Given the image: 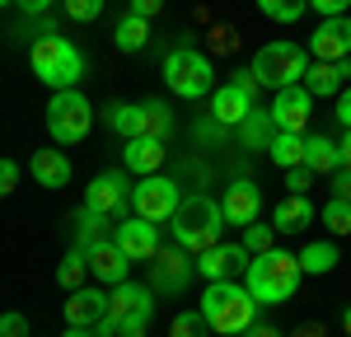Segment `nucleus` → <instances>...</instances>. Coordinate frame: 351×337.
<instances>
[{
    "label": "nucleus",
    "mask_w": 351,
    "mask_h": 337,
    "mask_svg": "<svg viewBox=\"0 0 351 337\" xmlns=\"http://www.w3.org/2000/svg\"><path fill=\"white\" fill-rule=\"evenodd\" d=\"M99 319H108V290L104 286H80L66 295V323L71 328H94Z\"/></svg>",
    "instance_id": "nucleus-17"
},
{
    "label": "nucleus",
    "mask_w": 351,
    "mask_h": 337,
    "mask_svg": "<svg viewBox=\"0 0 351 337\" xmlns=\"http://www.w3.org/2000/svg\"><path fill=\"white\" fill-rule=\"evenodd\" d=\"M14 5H19V10H24L28 19H43V14H47V10H52V0H14Z\"/></svg>",
    "instance_id": "nucleus-43"
},
{
    "label": "nucleus",
    "mask_w": 351,
    "mask_h": 337,
    "mask_svg": "<svg viewBox=\"0 0 351 337\" xmlns=\"http://www.w3.org/2000/svg\"><path fill=\"white\" fill-rule=\"evenodd\" d=\"M89 253L84 249H66V258L56 262V281L66 286V290H80V286H89Z\"/></svg>",
    "instance_id": "nucleus-31"
},
{
    "label": "nucleus",
    "mask_w": 351,
    "mask_h": 337,
    "mask_svg": "<svg viewBox=\"0 0 351 337\" xmlns=\"http://www.w3.org/2000/svg\"><path fill=\"white\" fill-rule=\"evenodd\" d=\"M314 178H319V173H314V168L309 164H300V168H286V192H309V188H314Z\"/></svg>",
    "instance_id": "nucleus-38"
},
{
    "label": "nucleus",
    "mask_w": 351,
    "mask_h": 337,
    "mask_svg": "<svg viewBox=\"0 0 351 337\" xmlns=\"http://www.w3.org/2000/svg\"><path fill=\"white\" fill-rule=\"evenodd\" d=\"M122 164L132 168V173H141V178L160 173V168H164V140H155V136H132L127 145H122Z\"/></svg>",
    "instance_id": "nucleus-23"
},
{
    "label": "nucleus",
    "mask_w": 351,
    "mask_h": 337,
    "mask_svg": "<svg viewBox=\"0 0 351 337\" xmlns=\"http://www.w3.org/2000/svg\"><path fill=\"white\" fill-rule=\"evenodd\" d=\"M117 244H122V253H127L132 262H150V258L164 249L160 244V225L145 221V216H132V221L117 225Z\"/></svg>",
    "instance_id": "nucleus-16"
},
{
    "label": "nucleus",
    "mask_w": 351,
    "mask_h": 337,
    "mask_svg": "<svg viewBox=\"0 0 351 337\" xmlns=\"http://www.w3.org/2000/svg\"><path fill=\"white\" fill-rule=\"evenodd\" d=\"M267 155L276 168H300L304 164V132H276Z\"/></svg>",
    "instance_id": "nucleus-30"
},
{
    "label": "nucleus",
    "mask_w": 351,
    "mask_h": 337,
    "mask_svg": "<svg viewBox=\"0 0 351 337\" xmlns=\"http://www.w3.org/2000/svg\"><path fill=\"white\" fill-rule=\"evenodd\" d=\"M0 337H28V319L19 314V309L0 314Z\"/></svg>",
    "instance_id": "nucleus-39"
},
{
    "label": "nucleus",
    "mask_w": 351,
    "mask_h": 337,
    "mask_svg": "<svg viewBox=\"0 0 351 337\" xmlns=\"http://www.w3.org/2000/svg\"><path fill=\"white\" fill-rule=\"evenodd\" d=\"M347 75H351V61H314L309 66V75H304V89L319 99V94H332V99H342V89H347Z\"/></svg>",
    "instance_id": "nucleus-24"
},
{
    "label": "nucleus",
    "mask_w": 351,
    "mask_h": 337,
    "mask_svg": "<svg viewBox=\"0 0 351 337\" xmlns=\"http://www.w3.org/2000/svg\"><path fill=\"white\" fill-rule=\"evenodd\" d=\"M337 145H342V164L351 168V132H342V136H337Z\"/></svg>",
    "instance_id": "nucleus-49"
},
{
    "label": "nucleus",
    "mask_w": 351,
    "mask_h": 337,
    "mask_svg": "<svg viewBox=\"0 0 351 337\" xmlns=\"http://www.w3.org/2000/svg\"><path fill=\"white\" fill-rule=\"evenodd\" d=\"M108 239H117V225H112V216L94 211V206H80V211H75V249L94 253L99 244H108Z\"/></svg>",
    "instance_id": "nucleus-21"
},
{
    "label": "nucleus",
    "mask_w": 351,
    "mask_h": 337,
    "mask_svg": "<svg viewBox=\"0 0 351 337\" xmlns=\"http://www.w3.org/2000/svg\"><path fill=\"white\" fill-rule=\"evenodd\" d=\"M192 272H197V262H192V253L183 244H164L155 258H150V286H155V295H183L188 290Z\"/></svg>",
    "instance_id": "nucleus-8"
},
{
    "label": "nucleus",
    "mask_w": 351,
    "mask_h": 337,
    "mask_svg": "<svg viewBox=\"0 0 351 337\" xmlns=\"http://www.w3.org/2000/svg\"><path fill=\"white\" fill-rule=\"evenodd\" d=\"M271 234H276V229H271V225H263V221H253L248 225V229H243V249L253 253V258H258V253H267V249H276V244H271Z\"/></svg>",
    "instance_id": "nucleus-36"
},
{
    "label": "nucleus",
    "mask_w": 351,
    "mask_h": 337,
    "mask_svg": "<svg viewBox=\"0 0 351 337\" xmlns=\"http://www.w3.org/2000/svg\"><path fill=\"white\" fill-rule=\"evenodd\" d=\"M309 66H314V56L309 47H295V42H263L258 52H253V80L263 84V89H291V84H304L309 75Z\"/></svg>",
    "instance_id": "nucleus-4"
},
{
    "label": "nucleus",
    "mask_w": 351,
    "mask_h": 337,
    "mask_svg": "<svg viewBox=\"0 0 351 337\" xmlns=\"http://www.w3.org/2000/svg\"><path fill=\"white\" fill-rule=\"evenodd\" d=\"M173 244H183L188 253H206L220 244V229H225V206L211 197H183V206L173 211Z\"/></svg>",
    "instance_id": "nucleus-3"
},
{
    "label": "nucleus",
    "mask_w": 351,
    "mask_h": 337,
    "mask_svg": "<svg viewBox=\"0 0 351 337\" xmlns=\"http://www.w3.org/2000/svg\"><path fill=\"white\" fill-rule=\"evenodd\" d=\"M127 267H132V258L122 253V244H117V239H108V244H99V249L89 253V277L104 281L108 290L127 281Z\"/></svg>",
    "instance_id": "nucleus-19"
},
{
    "label": "nucleus",
    "mask_w": 351,
    "mask_h": 337,
    "mask_svg": "<svg viewBox=\"0 0 351 337\" xmlns=\"http://www.w3.org/2000/svg\"><path fill=\"white\" fill-rule=\"evenodd\" d=\"M164 84H169V94H178V99H211V89H216V66L202 52H192V47H178V52L164 56Z\"/></svg>",
    "instance_id": "nucleus-6"
},
{
    "label": "nucleus",
    "mask_w": 351,
    "mask_h": 337,
    "mask_svg": "<svg viewBox=\"0 0 351 337\" xmlns=\"http://www.w3.org/2000/svg\"><path fill=\"white\" fill-rule=\"evenodd\" d=\"M141 136H155V140L173 136V108L164 99H145L141 103Z\"/></svg>",
    "instance_id": "nucleus-28"
},
{
    "label": "nucleus",
    "mask_w": 351,
    "mask_h": 337,
    "mask_svg": "<svg viewBox=\"0 0 351 337\" xmlns=\"http://www.w3.org/2000/svg\"><path fill=\"white\" fill-rule=\"evenodd\" d=\"M314 221H319V206L300 192H286V201L271 211V229L276 234H300V229H309Z\"/></svg>",
    "instance_id": "nucleus-20"
},
{
    "label": "nucleus",
    "mask_w": 351,
    "mask_h": 337,
    "mask_svg": "<svg viewBox=\"0 0 351 337\" xmlns=\"http://www.w3.org/2000/svg\"><path fill=\"white\" fill-rule=\"evenodd\" d=\"M248 112H253V89H243V84H220L216 94H211V122H216V127H239Z\"/></svg>",
    "instance_id": "nucleus-18"
},
{
    "label": "nucleus",
    "mask_w": 351,
    "mask_h": 337,
    "mask_svg": "<svg viewBox=\"0 0 351 337\" xmlns=\"http://www.w3.org/2000/svg\"><path fill=\"white\" fill-rule=\"evenodd\" d=\"M342 262V253H337V244H304L300 249V267H304V277H328L332 267Z\"/></svg>",
    "instance_id": "nucleus-29"
},
{
    "label": "nucleus",
    "mask_w": 351,
    "mask_h": 337,
    "mask_svg": "<svg viewBox=\"0 0 351 337\" xmlns=\"http://www.w3.org/2000/svg\"><path fill=\"white\" fill-rule=\"evenodd\" d=\"M145 333H150V319H132V323L117 328V337H145Z\"/></svg>",
    "instance_id": "nucleus-46"
},
{
    "label": "nucleus",
    "mask_w": 351,
    "mask_h": 337,
    "mask_svg": "<svg viewBox=\"0 0 351 337\" xmlns=\"http://www.w3.org/2000/svg\"><path fill=\"white\" fill-rule=\"evenodd\" d=\"M342 333H347V337H351V305H347V309H342Z\"/></svg>",
    "instance_id": "nucleus-51"
},
{
    "label": "nucleus",
    "mask_w": 351,
    "mask_h": 337,
    "mask_svg": "<svg viewBox=\"0 0 351 337\" xmlns=\"http://www.w3.org/2000/svg\"><path fill=\"white\" fill-rule=\"evenodd\" d=\"M332 117H337V127H342V132H351V84L342 89V99L332 103Z\"/></svg>",
    "instance_id": "nucleus-42"
},
{
    "label": "nucleus",
    "mask_w": 351,
    "mask_h": 337,
    "mask_svg": "<svg viewBox=\"0 0 351 337\" xmlns=\"http://www.w3.org/2000/svg\"><path fill=\"white\" fill-rule=\"evenodd\" d=\"M319 221L328 225V234L347 239L351 234V201L347 197H328V206H319Z\"/></svg>",
    "instance_id": "nucleus-33"
},
{
    "label": "nucleus",
    "mask_w": 351,
    "mask_h": 337,
    "mask_svg": "<svg viewBox=\"0 0 351 337\" xmlns=\"http://www.w3.org/2000/svg\"><path fill=\"white\" fill-rule=\"evenodd\" d=\"M332 197H347L351 201V168H337L332 173Z\"/></svg>",
    "instance_id": "nucleus-44"
},
{
    "label": "nucleus",
    "mask_w": 351,
    "mask_h": 337,
    "mask_svg": "<svg viewBox=\"0 0 351 337\" xmlns=\"http://www.w3.org/2000/svg\"><path fill=\"white\" fill-rule=\"evenodd\" d=\"M271 117H276L281 132H304L309 117H314V94H309L304 84L276 89V99H271Z\"/></svg>",
    "instance_id": "nucleus-14"
},
{
    "label": "nucleus",
    "mask_w": 351,
    "mask_h": 337,
    "mask_svg": "<svg viewBox=\"0 0 351 337\" xmlns=\"http://www.w3.org/2000/svg\"><path fill=\"white\" fill-rule=\"evenodd\" d=\"M0 5H5V10H10V5H14V0H0Z\"/></svg>",
    "instance_id": "nucleus-53"
},
{
    "label": "nucleus",
    "mask_w": 351,
    "mask_h": 337,
    "mask_svg": "<svg viewBox=\"0 0 351 337\" xmlns=\"http://www.w3.org/2000/svg\"><path fill=\"white\" fill-rule=\"evenodd\" d=\"M104 122H108L117 136H127V140L141 136V103H122V99H117V103L104 108Z\"/></svg>",
    "instance_id": "nucleus-32"
},
{
    "label": "nucleus",
    "mask_w": 351,
    "mask_h": 337,
    "mask_svg": "<svg viewBox=\"0 0 351 337\" xmlns=\"http://www.w3.org/2000/svg\"><path fill=\"white\" fill-rule=\"evenodd\" d=\"M216 328H211V319L202 314V309H183L173 323H169V337H211Z\"/></svg>",
    "instance_id": "nucleus-34"
},
{
    "label": "nucleus",
    "mask_w": 351,
    "mask_h": 337,
    "mask_svg": "<svg viewBox=\"0 0 351 337\" xmlns=\"http://www.w3.org/2000/svg\"><path fill=\"white\" fill-rule=\"evenodd\" d=\"M33 24H38V38H61L56 19H33ZM38 38H33V42H38Z\"/></svg>",
    "instance_id": "nucleus-47"
},
{
    "label": "nucleus",
    "mask_w": 351,
    "mask_h": 337,
    "mask_svg": "<svg viewBox=\"0 0 351 337\" xmlns=\"http://www.w3.org/2000/svg\"><path fill=\"white\" fill-rule=\"evenodd\" d=\"M248 262H253V253L243 249V244H216V249L197 253V277L202 281H230L248 272Z\"/></svg>",
    "instance_id": "nucleus-12"
},
{
    "label": "nucleus",
    "mask_w": 351,
    "mask_h": 337,
    "mask_svg": "<svg viewBox=\"0 0 351 337\" xmlns=\"http://www.w3.org/2000/svg\"><path fill=\"white\" fill-rule=\"evenodd\" d=\"M220 206H225V221L230 225L248 229V225L263 216V192H258L253 178H234V183L225 188V197H220Z\"/></svg>",
    "instance_id": "nucleus-15"
},
{
    "label": "nucleus",
    "mask_w": 351,
    "mask_h": 337,
    "mask_svg": "<svg viewBox=\"0 0 351 337\" xmlns=\"http://www.w3.org/2000/svg\"><path fill=\"white\" fill-rule=\"evenodd\" d=\"M239 337H281V328H271V323H253V328L239 333Z\"/></svg>",
    "instance_id": "nucleus-48"
},
{
    "label": "nucleus",
    "mask_w": 351,
    "mask_h": 337,
    "mask_svg": "<svg viewBox=\"0 0 351 337\" xmlns=\"http://www.w3.org/2000/svg\"><path fill=\"white\" fill-rule=\"evenodd\" d=\"M19 178H24V173H19V164H14V160H0V192L10 197L14 188H19Z\"/></svg>",
    "instance_id": "nucleus-40"
},
{
    "label": "nucleus",
    "mask_w": 351,
    "mask_h": 337,
    "mask_svg": "<svg viewBox=\"0 0 351 337\" xmlns=\"http://www.w3.org/2000/svg\"><path fill=\"white\" fill-rule=\"evenodd\" d=\"M295 337H324V333H319V328H300Z\"/></svg>",
    "instance_id": "nucleus-52"
},
{
    "label": "nucleus",
    "mask_w": 351,
    "mask_h": 337,
    "mask_svg": "<svg viewBox=\"0 0 351 337\" xmlns=\"http://www.w3.org/2000/svg\"><path fill=\"white\" fill-rule=\"evenodd\" d=\"M300 277H304L300 253H291V249H267V253H258V258L248 262L243 286L253 290V300H258V305H286V300L300 290Z\"/></svg>",
    "instance_id": "nucleus-1"
},
{
    "label": "nucleus",
    "mask_w": 351,
    "mask_h": 337,
    "mask_svg": "<svg viewBox=\"0 0 351 337\" xmlns=\"http://www.w3.org/2000/svg\"><path fill=\"white\" fill-rule=\"evenodd\" d=\"M104 14V0H66V19H75V24H94Z\"/></svg>",
    "instance_id": "nucleus-37"
},
{
    "label": "nucleus",
    "mask_w": 351,
    "mask_h": 337,
    "mask_svg": "<svg viewBox=\"0 0 351 337\" xmlns=\"http://www.w3.org/2000/svg\"><path fill=\"white\" fill-rule=\"evenodd\" d=\"M234 132H239V145H243V150H253V155H258V150H271V140H276V132H281V127H276L271 108H253L239 127H234Z\"/></svg>",
    "instance_id": "nucleus-26"
},
{
    "label": "nucleus",
    "mask_w": 351,
    "mask_h": 337,
    "mask_svg": "<svg viewBox=\"0 0 351 337\" xmlns=\"http://www.w3.org/2000/svg\"><path fill=\"white\" fill-rule=\"evenodd\" d=\"M94 127V103L84 99L80 89H56L47 103V132L56 145H80Z\"/></svg>",
    "instance_id": "nucleus-7"
},
{
    "label": "nucleus",
    "mask_w": 351,
    "mask_h": 337,
    "mask_svg": "<svg viewBox=\"0 0 351 337\" xmlns=\"http://www.w3.org/2000/svg\"><path fill=\"white\" fill-rule=\"evenodd\" d=\"M309 10H319V19H337L351 10V0H309Z\"/></svg>",
    "instance_id": "nucleus-41"
},
{
    "label": "nucleus",
    "mask_w": 351,
    "mask_h": 337,
    "mask_svg": "<svg viewBox=\"0 0 351 337\" xmlns=\"http://www.w3.org/2000/svg\"><path fill=\"white\" fill-rule=\"evenodd\" d=\"M304 10H309V0H258V14L271 24H295Z\"/></svg>",
    "instance_id": "nucleus-35"
},
{
    "label": "nucleus",
    "mask_w": 351,
    "mask_h": 337,
    "mask_svg": "<svg viewBox=\"0 0 351 337\" xmlns=\"http://www.w3.org/2000/svg\"><path fill=\"white\" fill-rule=\"evenodd\" d=\"M164 10V0H132V14H141V19H155Z\"/></svg>",
    "instance_id": "nucleus-45"
},
{
    "label": "nucleus",
    "mask_w": 351,
    "mask_h": 337,
    "mask_svg": "<svg viewBox=\"0 0 351 337\" xmlns=\"http://www.w3.org/2000/svg\"><path fill=\"white\" fill-rule=\"evenodd\" d=\"M132 206L136 216H145V221H173V211L183 206V197H178V183L173 178H164V173H150V178H141L132 192Z\"/></svg>",
    "instance_id": "nucleus-9"
},
{
    "label": "nucleus",
    "mask_w": 351,
    "mask_h": 337,
    "mask_svg": "<svg viewBox=\"0 0 351 337\" xmlns=\"http://www.w3.org/2000/svg\"><path fill=\"white\" fill-rule=\"evenodd\" d=\"M132 178L122 173V168H108V173H94L89 178V188H84V206H94V211H104V216H117V211H127L132 206Z\"/></svg>",
    "instance_id": "nucleus-10"
},
{
    "label": "nucleus",
    "mask_w": 351,
    "mask_h": 337,
    "mask_svg": "<svg viewBox=\"0 0 351 337\" xmlns=\"http://www.w3.org/2000/svg\"><path fill=\"white\" fill-rule=\"evenodd\" d=\"M304 164L314 168L319 178L337 173V168H347V164H342V145L328 136V132H309V136H304Z\"/></svg>",
    "instance_id": "nucleus-25"
},
{
    "label": "nucleus",
    "mask_w": 351,
    "mask_h": 337,
    "mask_svg": "<svg viewBox=\"0 0 351 337\" xmlns=\"http://www.w3.org/2000/svg\"><path fill=\"white\" fill-rule=\"evenodd\" d=\"M155 286H145V281H122V286H112L108 290V314L117 319V328L122 323H132V319H150L155 314Z\"/></svg>",
    "instance_id": "nucleus-11"
},
{
    "label": "nucleus",
    "mask_w": 351,
    "mask_h": 337,
    "mask_svg": "<svg viewBox=\"0 0 351 337\" xmlns=\"http://www.w3.org/2000/svg\"><path fill=\"white\" fill-rule=\"evenodd\" d=\"M145 42H150V19H141V14L127 10V14L112 24V47H117V52H141Z\"/></svg>",
    "instance_id": "nucleus-27"
},
{
    "label": "nucleus",
    "mask_w": 351,
    "mask_h": 337,
    "mask_svg": "<svg viewBox=\"0 0 351 337\" xmlns=\"http://www.w3.org/2000/svg\"><path fill=\"white\" fill-rule=\"evenodd\" d=\"M309 56L314 61H351V19H324V24L309 33Z\"/></svg>",
    "instance_id": "nucleus-13"
},
{
    "label": "nucleus",
    "mask_w": 351,
    "mask_h": 337,
    "mask_svg": "<svg viewBox=\"0 0 351 337\" xmlns=\"http://www.w3.org/2000/svg\"><path fill=\"white\" fill-rule=\"evenodd\" d=\"M66 337H99V333H94V328H71V323H66Z\"/></svg>",
    "instance_id": "nucleus-50"
},
{
    "label": "nucleus",
    "mask_w": 351,
    "mask_h": 337,
    "mask_svg": "<svg viewBox=\"0 0 351 337\" xmlns=\"http://www.w3.org/2000/svg\"><path fill=\"white\" fill-rule=\"evenodd\" d=\"M202 314L211 319V328L225 337H239L253 328V319H258V300H253V290L243 286V281H206V290H202Z\"/></svg>",
    "instance_id": "nucleus-2"
},
{
    "label": "nucleus",
    "mask_w": 351,
    "mask_h": 337,
    "mask_svg": "<svg viewBox=\"0 0 351 337\" xmlns=\"http://www.w3.org/2000/svg\"><path fill=\"white\" fill-rule=\"evenodd\" d=\"M71 173H75V168L66 160V150H38V155L28 160V178H33L38 188H52V192L71 183Z\"/></svg>",
    "instance_id": "nucleus-22"
},
{
    "label": "nucleus",
    "mask_w": 351,
    "mask_h": 337,
    "mask_svg": "<svg viewBox=\"0 0 351 337\" xmlns=\"http://www.w3.org/2000/svg\"><path fill=\"white\" fill-rule=\"evenodd\" d=\"M28 66L47 89H75L84 75V56L75 42H66V33L61 38H38L28 47Z\"/></svg>",
    "instance_id": "nucleus-5"
}]
</instances>
